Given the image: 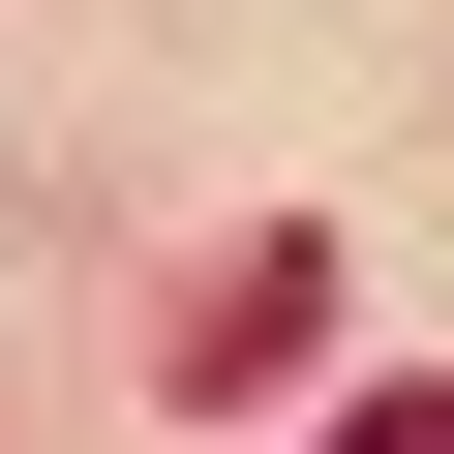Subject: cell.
Wrapping results in <instances>:
<instances>
[{
  "instance_id": "cell-1",
  "label": "cell",
  "mask_w": 454,
  "mask_h": 454,
  "mask_svg": "<svg viewBox=\"0 0 454 454\" xmlns=\"http://www.w3.org/2000/svg\"><path fill=\"white\" fill-rule=\"evenodd\" d=\"M303 333H333V273H303V243H243V273H212V303H182V394H273Z\"/></svg>"
},
{
  "instance_id": "cell-2",
  "label": "cell",
  "mask_w": 454,
  "mask_h": 454,
  "mask_svg": "<svg viewBox=\"0 0 454 454\" xmlns=\"http://www.w3.org/2000/svg\"><path fill=\"white\" fill-rule=\"evenodd\" d=\"M333 454H454V394H364V424H333Z\"/></svg>"
}]
</instances>
